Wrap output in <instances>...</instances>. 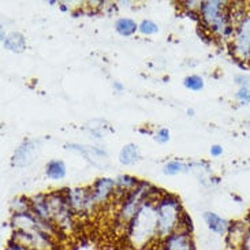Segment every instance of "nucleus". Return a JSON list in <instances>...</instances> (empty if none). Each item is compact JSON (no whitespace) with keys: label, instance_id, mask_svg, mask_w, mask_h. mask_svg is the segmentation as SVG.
Here are the masks:
<instances>
[{"label":"nucleus","instance_id":"nucleus-19","mask_svg":"<svg viewBox=\"0 0 250 250\" xmlns=\"http://www.w3.org/2000/svg\"><path fill=\"white\" fill-rule=\"evenodd\" d=\"M210 155L213 156V157H219L220 155H223V148L220 145H213L210 148Z\"/></svg>","mask_w":250,"mask_h":250},{"label":"nucleus","instance_id":"nucleus-2","mask_svg":"<svg viewBox=\"0 0 250 250\" xmlns=\"http://www.w3.org/2000/svg\"><path fill=\"white\" fill-rule=\"evenodd\" d=\"M157 212V237H168L179 229V217L182 213L181 200L172 194H166L156 203Z\"/></svg>","mask_w":250,"mask_h":250},{"label":"nucleus","instance_id":"nucleus-5","mask_svg":"<svg viewBox=\"0 0 250 250\" xmlns=\"http://www.w3.org/2000/svg\"><path fill=\"white\" fill-rule=\"evenodd\" d=\"M157 250H194V244L190 234L185 231H175L168 237L163 238V242Z\"/></svg>","mask_w":250,"mask_h":250},{"label":"nucleus","instance_id":"nucleus-22","mask_svg":"<svg viewBox=\"0 0 250 250\" xmlns=\"http://www.w3.org/2000/svg\"><path fill=\"white\" fill-rule=\"evenodd\" d=\"M61 8H62V11H66V10H67V7L66 6H61Z\"/></svg>","mask_w":250,"mask_h":250},{"label":"nucleus","instance_id":"nucleus-15","mask_svg":"<svg viewBox=\"0 0 250 250\" xmlns=\"http://www.w3.org/2000/svg\"><path fill=\"white\" fill-rule=\"evenodd\" d=\"M138 30L144 36H152V34H156L159 32V26H157V23H155L153 21L145 20L142 21L141 23L138 25Z\"/></svg>","mask_w":250,"mask_h":250},{"label":"nucleus","instance_id":"nucleus-11","mask_svg":"<svg viewBox=\"0 0 250 250\" xmlns=\"http://www.w3.org/2000/svg\"><path fill=\"white\" fill-rule=\"evenodd\" d=\"M140 159V150L138 146L134 144H128L126 146H123L121 150V155H119V160L125 166H130V164H134L135 162H138Z\"/></svg>","mask_w":250,"mask_h":250},{"label":"nucleus","instance_id":"nucleus-9","mask_svg":"<svg viewBox=\"0 0 250 250\" xmlns=\"http://www.w3.org/2000/svg\"><path fill=\"white\" fill-rule=\"evenodd\" d=\"M3 44L8 51H13L15 54H20L26 48V40H25L23 34L18 33V32L8 34L6 40L3 41Z\"/></svg>","mask_w":250,"mask_h":250},{"label":"nucleus","instance_id":"nucleus-21","mask_svg":"<svg viewBox=\"0 0 250 250\" xmlns=\"http://www.w3.org/2000/svg\"><path fill=\"white\" fill-rule=\"evenodd\" d=\"M188 112H189V115H190V116H193V115H194V109H189V111H188Z\"/></svg>","mask_w":250,"mask_h":250},{"label":"nucleus","instance_id":"nucleus-20","mask_svg":"<svg viewBox=\"0 0 250 250\" xmlns=\"http://www.w3.org/2000/svg\"><path fill=\"white\" fill-rule=\"evenodd\" d=\"M114 88H115L116 90H119V92H122L123 90V86L119 83V82H114Z\"/></svg>","mask_w":250,"mask_h":250},{"label":"nucleus","instance_id":"nucleus-14","mask_svg":"<svg viewBox=\"0 0 250 250\" xmlns=\"http://www.w3.org/2000/svg\"><path fill=\"white\" fill-rule=\"evenodd\" d=\"M183 85H185V88L190 89L193 92H198L204 88V80L200 75H190L188 78H185Z\"/></svg>","mask_w":250,"mask_h":250},{"label":"nucleus","instance_id":"nucleus-10","mask_svg":"<svg viewBox=\"0 0 250 250\" xmlns=\"http://www.w3.org/2000/svg\"><path fill=\"white\" fill-rule=\"evenodd\" d=\"M45 174L48 178L54 179V181H59L66 176V166L62 160H51L48 162L47 167H45Z\"/></svg>","mask_w":250,"mask_h":250},{"label":"nucleus","instance_id":"nucleus-16","mask_svg":"<svg viewBox=\"0 0 250 250\" xmlns=\"http://www.w3.org/2000/svg\"><path fill=\"white\" fill-rule=\"evenodd\" d=\"M235 99L242 104H249L250 103V89L249 88H239L235 93Z\"/></svg>","mask_w":250,"mask_h":250},{"label":"nucleus","instance_id":"nucleus-17","mask_svg":"<svg viewBox=\"0 0 250 250\" xmlns=\"http://www.w3.org/2000/svg\"><path fill=\"white\" fill-rule=\"evenodd\" d=\"M155 140L160 144H166L169 141V130L168 128H160L157 133H156Z\"/></svg>","mask_w":250,"mask_h":250},{"label":"nucleus","instance_id":"nucleus-12","mask_svg":"<svg viewBox=\"0 0 250 250\" xmlns=\"http://www.w3.org/2000/svg\"><path fill=\"white\" fill-rule=\"evenodd\" d=\"M115 29L123 37H130L138 30V25L130 18H119L115 22Z\"/></svg>","mask_w":250,"mask_h":250},{"label":"nucleus","instance_id":"nucleus-3","mask_svg":"<svg viewBox=\"0 0 250 250\" xmlns=\"http://www.w3.org/2000/svg\"><path fill=\"white\" fill-rule=\"evenodd\" d=\"M231 45L237 59L250 62V13L246 14L235 26Z\"/></svg>","mask_w":250,"mask_h":250},{"label":"nucleus","instance_id":"nucleus-13","mask_svg":"<svg viewBox=\"0 0 250 250\" xmlns=\"http://www.w3.org/2000/svg\"><path fill=\"white\" fill-rule=\"evenodd\" d=\"M163 171H164L166 175H176V174L189 171V166L182 162H169L164 166Z\"/></svg>","mask_w":250,"mask_h":250},{"label":"nucleus","instance_id":"nucleus-6","mask_svg":"<svg viewBox=\"0 0 250 250\" xmlns=\"http://www.w3.org/2000/svg\"><path fill=\"white\" fill-rule=\"evenodd\" d=\"M116 182L111 178H100L97 179L92 188V197L96 204L105 203L109 196L114 194L115 191Z\"/></svg>","mask_w":250,"mask_h":250},{"label":"nucleus","instance_id":"nucleus-4","mask_svg":"<svg viewBox=\"0 0 250 250\" xmlns=\"http://www.w3.org/2000/svg\"><path fill=\"white\" fill-rule=\"evenodd\" d=\"M39 149H40V141L32 140V141L23 142L14 152L11 164H13L14 167H20V168L25 167V166H29L34 160Z\"/></svg>","mask_w":250,"mask_h":250},{"label":"nucleus","instance_id":"nucleus-7","mask_svg":"<svg viewBox=\"0 0 250 250\" xmlns=\"http://www.w3.org/2000/svg\"><path fill=\"white\" fill-rule=\"evenodd\" d=\"M204 220H205V224L209 229L210 232L216 234L219 237L227 235V232L230 230V222H227L226 219L219 216L215 212H209V210L205 212L204 213Z\"/></svg>","mask_w":250,"mask_h":250},{"label":"nucleus","instance_id":"nucleus-18","mask_svg":"<svg viewBox=\"0 0 250 250\" xmlns=\"http://www.w3.org/2000/svg\"><path fill=\"white\" fill-rule=\"evenodd\" d=\"M234 81L237 83L239 88H249L250 78L245 74H237L234 77Z\"/></svg>","mask_w":250,"mask_h":250},{"label":"nucleus","instance_id":"nucleus-8","mask_svg":"<svg viewBox=\"0 0 250 250\" xmlns=\"http://www.w3.org/2000/svg\"><path fill=\"white\" fill-rule=\"evenodd\" d=\"M67 148L82 153V155L85 156L88 160H90L93 164H96V159H107L108 157L105 150H103L100 148H96V146H85V145H75V144H71V145H68Z\"/></svg>","mask_w":250,"mask_h":250},{"label":"nucleus","instance_id":"nucleus-1","mask_svg":"<svg viewBox=\"0 0 250 250\" xmlns=\"http://www.w3.org/2000/svg\"><path fill=\"white\" fill-rule=\"evenodd\" d=\"M128 241L137 246H145L157 235V212L156 204L145 201L134 217L126 226Z\"/></svg>","mask_w":250,"mask_h":250}]
</instances>
